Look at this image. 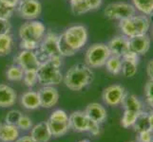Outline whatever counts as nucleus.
Here are the masks:
<instances>
[{
	"instance_id": "f257e3e1",
	"label": "nucleus",
	"mask_w": 153,
	"mask_h": 142,
	"mask_svg": "<svg viewBox=\"0 0 153 142\" xmlns=\"http://www.w3.org/2000/svg\"><path fill=\"white\" fill-rule=\"evenodd\" d=\"M93 72L86 64H76L66 72L63 78L65 85L72 91H80L93 81Z\"/></svg>"
},
{
	"instance_id": "f03ea898",
	"label": "nucleus",
	"mask_w": 153,
	"mask_h": 142,
	"mask_svg": "<svg viewBox=\"0 0 153 142\" xmlns=\"http://www.w3.org/2000/svg\"><path fill=\"white\" fill-rule=\"evenodd\" d=\"M62 65V56H55L41 63L37 69L38 82L45 85H56L63 81V75L60 71Z\"/></svg>"
},
{
	"instance_id": "7ed1b4c3",
	"label": "nucleus",
	"mask_w": 153,
	"mask_h": 142,
	"mask_svg": "<svg viewBox=\"0 0 153 142\" xmlns=\"http://www.w3.org/2000/svg\"><path fill=\"white\" fill-rule=\"evenodd\" d=\"M119 29L121 32L128 38L147 34L150 29V20L145 14L133 15L129 18L120 20Z\"/></svg>"
},
{
	"instance_id": "20e7f679",
	"label": "nucleus",
	"mask_w": 153,
	"mask_h": 142,
	"mask_svg": "<svg viewBox=\"0 0 153 142\" xmlns=\"http://www.w3.org/2000/svg\"><path fill=\"white\" fill-rule=\"evenodd\" d=\"M68 124H70V128L76 132H89L93 135H98L100 134L99 123L91 120L85 112H73L68 117Z\"/></svg>"
},
{
	"instance_id": "39448f33",
	"label": "nucleus",
	"mask_w": 153,
	"mask_h": 142,
	"mask_svg": "<svg viewBox=\"0 0 153 142\" xmlns=\"http://www.w3.org/2000/svg\"><path fill=\"white\" fill-rule=\"evenodd\" d=\"M108 46L103 43L93 44L88 47L85 54V63L91 68H99L105 65L109 56Z\"/></svg>"
},
{
	"instance_id": "423d86ee",
	"label": "nucleus",
	"mask_w": 153,
	"mask_h": 142,
	"mask_svg": "<svg viewBox=\"0 0 153 142\" xmlns=\"http://www.w3.org/2000/svg\"><path fill=\"white\" fill-rule=\"evenodd\" d=\"M35 54L37 55L41 63L51 59L55 56H61L58 49V34L52 31H49L40 42L38 49H36Z\"/></svg>"
},
{
	"instance_id": "0eeeda50",
	"label": "nucleus",
	"mask_w": 153,
	"mask_h": 142,
	"mask_svg": "<svg viewBox=\"0 0 153 142\" xmlns=\"http://www.w3.org/2000/svg\"><path fill=\"white\" fill-rule=\"evenodd\" d=\"M18 34L20 40L33 41L40 44L46 34V27L40 21L30 20L21 25Z\"/></svg>"
},
{
	"instance_id": "6e6552de",
	"label": "nucleus",
	"mask_w": 153,
	"mask_h": 142,
	"mask_svg": "<svg viewBox=\"0 0 153 142\" xmlns=\"http://www.w3.org/2000/svg\"><path fill=\"white\" fill-rule=\"evenodd\" d=\"M62 34L64 36V39L68 43V45L77 51L80 50L88 42V29L82 25H76L70 27Z\"/></svg>"
},
{
	"instance_id": "1a4fd4ad",
	"label": "nucleus",
	"mask_w": 153,
	"mask_h": 142,
	"mask_svg": "<svg viewBox=\"0 0 153 142\" xmlns=\"http://www.w3.org/2000/svg\"><path fill=\"white\" fill-rule=\"evenodd\" d=\"M105 16L109 20H123L136 14V9L132 4L126 2L110 3L104 10Z\"/></svg>"
},
{
	"instance_id": "9d476101",
	"label": "nucleus",
	"mask_w": 153,
	"mask_h": 142,
	"mask_svg": "<svg viewBox=\"0 0 153 142\" xmlns=\"http://www.w3.org/2000/svg\"><path fill=\"white\" fill-rule=\"evenodd\" d=\"M17 13L25 20H35L42 13V5L38 0H21L17 6Z\"/></svg>"
},
{
	"instance_id": "9b49d317",
	"label": "nucleus",
	"mask_w": 153,
	"mask_h": 142,
	"mask_svg": "<svg viewBox=\"0 0 153 142\" xmlns=\"http://www.w3.org/2000/svg\"><path fill=\"white\" fill-rule=\"evenodd\" d=\"M14 62L24 71H37L41 65L35 52L30 50H21L14 58Z\"/></svg>"
},
{
	"instance_id": "f8f14e48",
	"label": "nucleus",
	"mask_w": 153,
	"mask_h": 142,
	"mask_svg": "<svg viewBox=\"0 0 153 142\" xmlns=\"http://www.w3.org/2000/svg\"><path fill=\"white\" fill-rule=\"evenodd\" d=\"M126 94V92L124 86L120 85H112L104 89L102 99L108 106H117L122 103Z\"/></svg>"
},
{
	"instance_id": "ddd939ff",
	"label": "nucleus",
	"mask_w": 153,
	"mask_h": 142,
	"mask_svg": "<svg viewBox=\"0 0 153 142\" xmlns=\"http://www.w3.org/2000/svg\"><path fill=\"white\" fill-rule=\"evenodd\" d=\"M40 107L43 108H51L58 102L59 99V93L57 89L51 85H45L41 87L37 91Z\"/></svg>"
},
{
	"instance_id": "4468645a",
	"label": "nucleus",
	"mask_w": 153,
	"mask_h": 142,
	"mask_svg": "<svg viewBox=\"0 0 153 142\" xmlns=\"http://www.w3.org/2000/svg\"><path fill=\"white\" fill-rule=\"evenodd\" d=\"M111 55L122 58L126 53L130 50L129 38L125 35H117L113 37L107 45Z\"/></svg>"
},
{
	"instance_id": "2eb2a0df",
	"label": "nucleus",
	"mask_w": 153,
	"mask_h": 142,
	"mask_svg": "<svg viewBox=\"0 0 153 142\" xmlns=\"http://www.w3.org/2000/svg\"><path fill=\"white\" fill-rule=\"evenodd\" d=\"M151 39L147 34L136 36L129 39L130 50L134 51L138 55H145L150 49Z\"/></svg>"
},
{
	"instance_id": "dca6fc26",
	"label": "nucleus",
	"mask_w": 153,
	"mask_h": 142,
	"mask_svg": "<svg viewBox=\"0 0 153 142\" xmlns=\"http://www.w3.org/2000/svg\"><path fill=\"white\" fill-rule=\"evenodd\" d=\"M85 114L93 121L97 123H102L104 122L108 118L107 110L102 104L97 103V102H91L87 105Z\"/></svg>"
},
{
	"instance_id": "f3484780",
	"label": "nucleus",
	"mask_w": 153,
	"mask_h": 142,
	"mask_svg": "<svg viewBox=\"0 0 153 142\" xmlns=\"http://www.w3.org/2000/svg\"><path fill=\"white\" fill-rule=\"evenodd\" d=\"M17 99L14 89L6 85H0V107L7 108L15 104Z\"/></svg>"
},
{
	"instance_id": "a211bd4d",
	"label": "nucleus",
	"mask_w": 153,
	"mask_h": 142,
	"mask_svg": "<svg viewBox=\"0 0 153 142\" xmlns=\"http://www.w3.org/2000/svg\"><path fill=\"white\" fill-rule=\"evenodd\" d=\"M51 136L47 121L40 122L31 128L30 138L34 140V142H48Z\"/></svg>"
},
{
	"instance_id": "6ab92c4d",
	"label": "nucleus",
	"mask_w": 153,
	"mask_h": 142,
	"mask_svg": "<svg viewBox=\"0 0 153 142\" xmlns=\"http://www.w3.org/2000/svg\"><path fill=\"white\" fill-rule=\"evenodd\" d=\"M19 136V130L16 125L0 123V140L2 142H13Z\"/></svg>"
},
{
	"instance_id": "aec40b11",
	"label": "nucleus",
	"mask_w": 153,
	"mask_h": 142,
	"mask_svg": "<svg viewBox=\"0 0 153 142\" xmlns=\"http://www.w3.org/2000/svg\"><path fill=\"white\" fill-rule=\"evenodd\" d=\"M22 106L28 110H34L40 107V101L37 92L30 90L22 94L20 99Z\"/></svg>"
},
{
	"instance_id": "412c9836",
	"label": "nucleus",
	"mask_w": 153,
	"mask_h": 142,
	"mask_svg": "<svg viewBox=\"0 0 153 142\" xmlns=\"http://www.w3.org/2000/svg\"><path fill=\"white\" fill-rule=\"evenodd\" d=\"M122 104L125 110H128V111H133L137 113L143 112V104L140 102V99L133 94L126 93L123 99Z\"/></svg>"
},
{
	"instance_id": "4be33fe9",
	"label": "nucleus",
	"mask_w": 153,
	"mask_h": 142,
	"mask_svg": "<svg viewBox=\"0 0 153 142\" xmlns=\"http://www.w3.org/2000/svg\"><path fill=\"white\" fill-rule=\"evenodd\" d=\"M47 124L49 126V129L51 131V134L52 136L55 138H59V136L65 135L68 130H70V124L68 121L67 122H61V121H55V120H51L49 118L47 121Z\"/></svg>"
},
{
	"instance_id": "5701e85b",
	"label": "nucleus",
	"mask_w": 153,
	"mask_h": 142,
	"mask_svg": "<svg viewBox=\"0 0 153 142\" xmlns=\"http://www.w3.org/2000/svg\"><path fill=\"white\" fill-rule=\"evenodd\" d=\"M107 70L113 75H118L122 72V58L114 55H110L105 62Z\"/></svg>"
},
{
	"instance_id": "b1692460",
	"label": "nucleus",
	"mask_w": 153,
	"mask_h": 142,
	"mask_svg": "<svg viewBox=\"0 0 153 142\" xmlns=\"http://www.w3.org/2000/svg\"><path fill=\"white\" fill-rule=\"evenodd\" d=\"M13 46V37L10 33L0 35V57H5L10 53Z\"/></svg>"
},
{
	"instance_id": "393cba45",
	"label": "nucleus",
	"mask_w": 153,
	"mask_h": 142,
	"mask_svg": "<svg viewBox=\"0 0 153 142\" xmlns=\"http://www.w3.org/2000/svg\"><path fill=\"white\" fill-rule=\"evenodd\" d=\"M132 127L137 133L151 130L149 125V114H146L145 112H141Z\"/></svg>"
},
{
	"instance_id": "a878e982",
	"label": "nucleus",
	"mask_w": 153,
	"mask_h": 142,
	"mask_svg": "<svg viewBox=\"0 0 153 142\" xmlns=\"http://www.w3.org/2000/svg\"><path fill=\"white\" fill-rule=\"evenodd\" d=\"M132 3L136 10H139L145 15L153 13V0H132Z\"/></svg>"
},
{
	"instance_id": "bb28decb",
	"label": "nucleus",
	"mask_w": 153,
	"mask_h": 142,
	"mask_svg": "<svg viewBox=\"0 0 153 142\" xmlns=\"http://www.w3.org/2000/svg\"><path fill=\"white\" fill-rule=\"evenodd\" d=\"M24 70L17 65H12L8 67L6 77L10 82H20L23 80Z\"/></svg>"
},
{
	"instance_id": "cd10ccee",
	"label": "nucleus",
	"mask_w": 153,
	"mask_h": 142,
	"mask_svg": "<svg viewBox=\"0 0 153 142\" xmlns=\"http://www.w3.org/2000/svg\"><path fill=\"white\" fill-rule=\"evenodd\" d=\"M58 49H59V53L62 57H71L75 55L77 52V50L73 49L71 46L68 45L63 34L58 35Z\"/></svg>"
},
{
	"instance_id": "c85d7f7f",
	"label": "nucleus",
	"mask_w": 153,
	"mask_h": 142,
	"mask_svg": "<svg viewBox=\"0 0 153 142\" xmlns=\"http://www.w3.org/2000/svg\"><path fill=\"white\" fill-rule=\"evenodd\" d=\"M140 113L133 112V111H128V110H125V113L121 119V125L124 128H129L131 126H133L137 118H138Z\"/></svg>"
},
{
	"instance_id": "c756f323",
	"label": "nucleus",
	"mask_w": 153,
	"mask_h": 142,
	"mask_svg": "<svg viewBox=\"0 0 153 142\" xmlns=\"http://www.w3.org/2000/svg\"><path fill=\"white\" fill-rule=\"evenodd\" d=\"M137 68H138V64L129 61H124L122 60V73L124 76L131 78L135 76L137 73Z\"/></svg>"
},
{
	"instance_id": "7c9ffc66",
	"label": "nucleus",
	"mask_w": 153,
	"mask_h": 142,
	"mask_svg": "<svg viewBox=\"0 0 153 142\" xmlns=\"http://www.w3.org/2000/svg\"><path fill=\"white\" fill-rule=\"evenodd\" d=\"M23 81L26 86L28 87H33L38 82L37 78V72L36 71H24Z\"/></svg>"
},
{
	"instance_id": "2f4dec72",
	"label": "nucleus",
	"mask_w": 153,
	"mask_h": 142,
	"mask_svg": "<svg viewBox=\"0 0 153 142\" xmlns=\"http://www.w3.org/2000/svg\"><path fill=\"white\" fill-rule=\"evenodd\" d=\"M23 114L21 113L19 110H10V111L7 114L6 118H5V121L8 124H12V125H16L20 117Z\"/></svg>"
},
{
	"instance_id": "473e14b6",
	"label": "nucleus",
	"mask_w": 153,
	"mask_h": 142,
	"mask_svg": "<svg viewBox=\"0 0 153 142\" xmlns=\"http://www.w3.org/2000/svg\"><path fill=\"white\" fill-rule=\"evenodd\" d=\"M71 12L73 14L75 15H82L84 13H87L89 12L88 8L87 7V5L85 3V1L82 2H79L77 4H74V5H71Z\"/></svg>"
},
{
	"instance_id": "72a5a7b5",
	"label": "nucleus",
	"mask_w": 153,
	"mask_h": 142,
	"mask_svg": "<svg viewBox=\"0 0 153 142\" xmlns=\"http://www.w3.org/2000/svg\"><path fill=\"white\" fill-rule=\"evenodd\" d=\"M50 119L55 120V121H61V122H67L68 121V116L65 111H63L61 109L55 110L51 113Z\"/></svg>"
},
{
	"instance_id": "f704fd0d",
	"label": "nucleus",
	"mask_w": 153,
	"mask_h": 142,
	"mask_svg": "<svg viewBox=\"0 0 153 142\" xmlns=\"http://www.w3.org/2000/svg\"><path fill=\"white\" fill-rule=\"evenodd\" d=\"M16 126L18 127V129L27 131V130H29V129H30L31 127H33V121H31V119L28 117V116L22 115L20 117Z\"/></svg>"
},
{
	"instance_id": "c9c22d12",
	"label": "nucleus",
	"mask_w": 153,
	"mask_h": 142,
	"mask_svg": "<svg viewBox=\"0 0 153 142\" xmlns=\"http://www.w3.org/2000/svg\"><path fill=\"white\" fill-rule=\"evenodd\" d=\"M19 46L21 50H30V51H34L38 49L39 44L36 43L33 41H27V40H21Z\"/></svg>"
},
{
	"instance_id": "e433bc0d",
	"label": "nucleus",
	"mask_w": 153,
	"mask_h": 142,
	"mask_svg": "<svg viewBox=\"0 0 153 142\" xmlns=\"http://www.w3.org/2000/svg\"><path fill=\"white\" fill-rule=\"evenodd\" d=\"M136 142H153V131H144L138 133Z\"/></svg>"
},
{
	"instance_id": "4c0bfd02",
	"label": "nucleus",
	"mask_w": 153,
	"mask_h": 142,
	"mask_svg": "<svg viewBox=\"0 0 153 142\" xmlns=\"http://www.w3.org/2000/svg\"><path fill=\"white\" fill-rule=\"evenodd\" d=\"M15 9L10 8L6 5L2 4L0 2V18H5V19H10L12 17V15L14 12Z\"/></svg>"
},
{
	"instance_id": "58836bf2",
	"label": "nucleus",
	"mask_w": 153,
	"mask_h": 142,
	"mask_svg": "<svg viewBox=\"0 0 153 142\" xmlns=\"http://www.w3.org/2000/svg\"><path fill=\"white\" fill-rule=\"evenodd\" d=\"M10 29H12V25H10L9 19L0 18V35L10 33Z\"/></svg>"
},
{
	"instance_id": "ea45409f",
	"label": "nucleus",
	"mask_w": 153,
	"mask_h": 142,
	"mask_svg": "<svg viewBox=\"0 0 153 142\" xmlns=\"http://www.w3.org/2000/svg\"><path fill=\"white\" fill-rule=\"evenodd\" d=\"M139 59H140V55L135 53V52L132 50H129L128 53H126L122 57V60H124V61H129V62L137 63V64H139Z\"/></svg>"
},
{
	"instance_id": "a19ab883",
	"label": "nucleus",
	"mask_w": 153,
	"mask_h": 142,
	"mask_svg": "<svg viewBox=\"0 0 153 142\" xmlns=\"http://www.w3.org/2000/svg\"><path fill=\"white\" fill-rule=\"evenodd\" d=\"M84 1H85L87 7L88 8L89 12L99 9L103 3V0H84Z\"/></svg>"
},
{
	"instance_id": "79ce46f5",
	"label": "nucleus",
	"mask_w": 153,
	"mask_h": 142,
	"mask_svg": "<svg viewBox=\"0 0 153 142\" xmlns=\"http://www.w3.org/2000/svg\"><path fill=\"white\" fill-rule=\"evenodd\" d=\"M145 95L146 98L153 97V80H149L145 85Z\"/></svg>"
},
{
	"instance_id": "37998d69",
	"label": "nucleus",
	"mask_w": 153,
	"mask_h": 142,
	"mask_svg": "<svg viewBox=\"0 0 153 142\" xmlns=\"http://www.w3.org/2000/svg\"><path fill=\"white\" fill-rule=\"evenodd\" d=\"M20 1L21 0H0V2L2 4L6 5V6H8L10 8H13V9L17 8Z\"/></svg>"
},
{
	"instance_id": "c03bdc74",
	"label": "nucleus",
	"mask_w": 153,
	"mask_h": 142,
	"mask_svg": "<svg viewBox=\"0 0 153 142\" xmlns=\"http://www.w3.org/2000/svg\"><path fill=\"white\" fill-rule=\"evenodd\" d=\"M146 73L149 77V80H153V59L150 60L146 65Z\"/></svg>"
},
{
	"instance_id": "a18cd8bd",
	"label": "nucleus",
	"mask_w": 153,
	"mask_h": 142,
	"mask_svg": "<svg viewBox=\"0 0 153 142\" xmlns=\"http://www.w3.org/2000/svg\"><path fill=\"white\" fill-rule=\"evenodd\" d=\"M14 142H34V140L30 138V135H24L22 138H17Z\"/></svg>"
},
{
	"instance_id": "49530a36",
	"label": "nucleus",
	"mask_w": 153,
	"mask_h": 142,
	"mask_svg": "<svg viewBox=\"0 0 153 142\" xmlns=\"http://www.w3.org/2000/svg\"><path fill=\"white\" fill-rule=\"evenodd\" d=\"M149 125L150 128L153 131V112H151L150 114H149Z\"/></svg>"
},
{
	"instance_id": "de8ad7c7",
	"label": "nucleus",
	"mask_w": 153,
	"mask_h": 142,
	"mask_svg": "<svg viewBox=\"0 0 153 142\" xmlns=\"http://www.w3.org/2000/svg\"><path fill=\"white\" fill-rule=\"evenodd\" d=\"M146 102L149 103V106L153 109V97H151V98H146Z\"/></svg>"
},
{
	"instance_id": "09e8293b",
	"label": "nucleus",
	"mask_w": 153,
	"mask_h": 142,
	"mask_svg": "<svg viewBox=\"0 0 153 142\" xmlns=\"http://www.w3.org/2000/svg\"><path fill=\"white\" fill-rule=\"evenodd\" d=\"M83 0H70V2H71V5H74V4H77L79 2H82Z\"/></svg>"
},
{
	"instance_id": "8fccbe9b",
	"label": "nucleus",
	"mask_w": 153,
	"mask_h": 142,
	"mask_svg": "<svg viewBox=\"0 0 153 142\" xmlns=\"http://www.w3.org/2000/svg\"><path fill=\"white\" fill-rule=\"evenodd\" d=\"M151 35H152V37H153V27H152V29H151Z\"/></svg>"
},
{
	"instance_id": "3c124183",
	"label": "nucleus",
	"mask_w": 153,
	"mask_h": 142,
	"mask_svg": "<svg viewBox=\"0 0 153 142\" xmlns=\"http://www.w3.org/2000/svg\"><path fill=\"white\" fill-rule=\"evenodd\" d=\"M131 142H136V141H131Z\"/></svg>"
}]
</instances>
